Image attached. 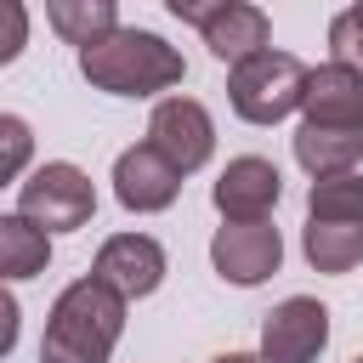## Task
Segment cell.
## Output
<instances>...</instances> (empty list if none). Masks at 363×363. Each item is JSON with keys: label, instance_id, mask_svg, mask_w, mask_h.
Segmentation results:
<instances>
[{"label": "cell", "instance_id": "cell-4", "mask_svg": "<svg viewBox=\"0 0 363 363\" xmlns=\"http://www.w3.org/2000/svg\"><path fill=\"white\" fill-rule=\"evenodd\" d=\"M17 216H28L40 233H79L96 216V187L79 164L68 159H45L40 170H28V182L17 187Z\"/></svg>", "mask_w": 363, "mask_h": 363}, {"label": "cell", "instance_id": "cell-13", "mask_svg": "<svg viewBox=\"0 0 363 363\" xmlns=\"http://www.w3.org/2000/svg\"><path fill=\"white\" fill-rule=\"evenodd\" d=\"M289 147H295V164L312 182L357 176V164H363V130H318V125H301L289 136Z\"/></svg>", "mask_w": 363, "mask_h": 363}, {"label": "cell", "instance_id": "cell-5", "mask_svg": "<svg viewBox=\"0 0 363 363\" xmlns=\"http://www.w3.org/2000/svg\"><path fill=\"white\" fill-rule=\"evenodd\" d=\"M170 11H176L182 23H193V28L204 34L210 57L227 62V68L272 51V23H267V11L250 6V0H170Z\"/></svg>", "mask_w": 363, "mask_h": 363}, {"label": "cell", "instance_id": "cell-21", "mask_svg": "<svg viewBox=\"0 0 363 363\" xmlns=\"http://www.w3.org/2000/svg\"><path fill=\"white\" fill-rule=\"evenodd\" d=\"M210 363H267L261 352H221V357H210Z\"/></svg>", "mask_w": 363, "mask_h": 363}, {"label": "cell", "instance_id": "cell-6", "mask_svg": "<svg viewBox=\"0 0 363 363\" xmlns=\"http://www.w3.org/2000/svg\"><path fill=\"white\" fill-rule=\"evenodd\" d=\"M210 267L221 284L255 289L284 267V238L272 221H221L210 238Z\"/></svg>", "mask_w": 363, "mask_h": 363}, {"label": "cell", "instance_id": "cell-14", "mask_svg": "<svg viewBox=\"0 0 363 363\" xmlns=\"http://www.w3.org/2000/svg\"><path fill=\"white\" fill-rule=\"evenodd\" d=\"M51 267V233H40L28 216H0V278L6 284H23L34 272Z\"/></svg>", "mask_w": 363, "mask_h": 363}, {"label": "cell", "instance_id": "cell-3", "mask_svg": "<svg viewBox=\"0 0 363 363\" xmlns=\"http://www.w3.org/2000/svg\"><path fill=\"white\" fill-rule=\"evenodd\" d=\"M312 68L295 51H261L238 68H227V102L244 125H278L301 108Z\"/></svg>", "mask_w": 363, "mask_h": 363}, {"label": "cell", "instance_id": "cell-2", "mask_svg": "<svg viewBox=\"0 0 363 363\" xmlns=\"http://www.w3.org/2000/svg\"><path fill=\"white\" fill-rule=\"evenodd\" d=\"M79 74L91 79V91H108V96H159V91H170V85H182L187 79V62H182V51L164 40V34H153V28H113L108 40H96V45H85L79 51Z\"/></svg>", "mask_w": 363, "mask_h": 363}, {"label": "cell", "instance_id": "cell-19", "mask_svg": "<svg viewBox=\"0 0 363 363\" xmlns=\"http://www.w3.org/2000/svg\"><path fill=\"white\" fill-rule=\"evenodd\" d=\"M329 51H335V62L363 68V23L352 17V6H346V11H335V23H329Z\"/></svg>", "mask_w": 363, "mask_h": 363}, {"label": "cell", "instance_id": "cell-20", "mask_svg": "<svg viewBox=\"0 0 363 363\" xmlns=\"http://www.w3.org/2000/svg\"><path fill=\"white\" fill-rule=\"evenodd\" d=\"M6 17H11V34H6V45H0V62H11V57L23 51V28H28V11H23L17 0L6 6Z\"/></svg>", "mask_w": 363, "mask_h": 363}, {"label": "cell", "instance_id": "cell-15", "mask_svg": "<svg viewBox=\"0 0 363 363\" xmlns=\"http://www.w3.org/2000/svg\"><path fill=\"white\" fill-rule=\"evenodd\" d=\"M301 250H306L312 272L346 278V272L363 261V227H346V221H306V233H301Z\"/></svg>", "mask_w": 363, "mask_h": 363}, {"label": "cell", "instance_id": "cell-17", "mask_svg": "<svg viewBox=\"0 0 363 363\" xmlns=\"http://www.w3.org/2000/svg\"><path fill=\"white\" fill-rule=\"evenodd\" d=\"M306 221H346L363 227V176H329L306 193Z\"/></svg>", "mask_w": 363, "mask_h": 363}, {"label": "cell", "instance_id": "cell-11", "mask_svg": "<svg viewBox=\"0 0 363 363\" xmlns=\"http://www.w3.org/2000/svg\"><path fill=\"white\" fill-rule=\"evenodd\" d=\"M210 199H216L221 221H267V216L278 210V199H284V176H278L272 159L238 153V159H227V170L216 176Z\"/></svg>", "mask_w": 363, "mask_h": 363}, {"label": "cell", "instance_id": "cell-10", "mask_svg": "<svg viewBox=\"0 0 363 363\" xmlns=\"http://www.w3.org/2000/svg\"><path fill=\"white\" fill-rule=\"evenodd\" d=\"M176 193H182V170L153 142H136L113 159V199L130 216H159V210L176 204Z\"/></svg>", "mask_w": 363, "mask_h": 363}, {"label": "cell", "instance_id": "cell-18", "mask_svg": "<svg viewBox=\"0 0 363 363\" xmlns=\"http://www.w3.org/2000/svg\"><path fill=\"white\" fill-rule=\"evenodd\" d=\"M28 119L23 113H0V182H17L23 187V164H28Z\"/></svg>", "mask_w": 363, "mask_h": 363}, {"label": "cell", "instance_id": "cell-22", "mask_svg": "<svg viewBox=\"0 0 363 363\" xmlns=\"http://www.w3.org/2000/svg\"><path fill=\"white\" fill-rule=\"evenodd\" d=\"M352 17H357V23H363V0H357V6H352Z\"/></svg>", "mask_w": 363, "mask_h": 363}, {"label": "cell", "instance_id": "cell-9", "mask_svg": "<svg viewBox=\"0 0 363 363\" xmlns=\"http://www.w3.org/2000/svg\"><path fill=\"white\" fill-rule=\"evenodd\" d=\"M164 272H170L164 244L147 238V233H113V238H102V250L91 261V278H102L125 301H147L164 284Z\"/></svg>", "mask_w": 363, "mask_h": 363}, {"label": "cell", "instance_id": "cell-16", "mask_svg": "<svg viewBox=\"0 0 363 363\" xmlns=\"http://www.w3.org/2000/svg\"><path fill=\"white\" fill-rule=\"evenodd\" d=\"M45 23L68 40V45H96V40H108L113 28H119V6L113 0H51L45 6Z\"/></svg>", "mask_w": 363, "mask_h": 363}, {"label": "cell", "instance_id": "cell-12", "mask_svg": "<svg viewBox=\"0 0 363 363\" xmlns=\"http://www.w3.org/2000/svg\"><path fill=\"white\" fill-rule=\"evenodd\" d=\"M301 125H318V130H363V68L335 62V57L323 68H312L306 96H301Z\"/></svg>", "mask_w": 363, "mask_h": 363}, {"label": "cell", "instance_id": "cell-23", "mask_svg": "<svg viewBox=\"0 0 363 363\" xmlns=\"http://www.w3.org/2000/svg\"><path fill=\"white\" fill-rule=\"evenodd\" d=\"M352 363H363V352H357V357H352Z\"/></svg>", "mask_w": 363, "mask_h": 363}, {"label": "cell", "instance_id": "cell-7", "mask_svg": "<svg viewBox=\"0 0 363 363\" xmlns=\"http://www.w3.org/2000/svg\"><path fill=\"white\" fill-rule=\"evenodd\" d=\"M147 142H153L182 176H193V170H204L210 153H216V119H210V108H204L199 96H164V102H153V113H147Z\"/></svg>", "mask_w": 363, "mask_h": 363}, {"label": "cell", "instance_id": "cell-8", "mask_svg": "<svg viewBox=\"0 0 363 363\" xmlns=\"http://www.w3.org/2000/svg\"><path fill=\"white\" fill-rule=\"evenodd\" d=\"M329 346V306L318 295H289L261 318V357L267 363H318Z\"/></svg>", "mask_w": 363, "mask_h": 363}, {"label": "cell", "instance_id": "cell-1", "mask_svg": "<svg viewBox=\"0 0 363 363\" xmlns=\"http://www.w3.org/2000/svg\"><path fill=\"white\" fill-rule=\"evenodd\" d=\"M125 306L130 301L113 295L102 278H74L45 312L40 363H108L125 335Z\"/></svg>", "mask_w": 363, "mask_h": 363}]
</instances>
